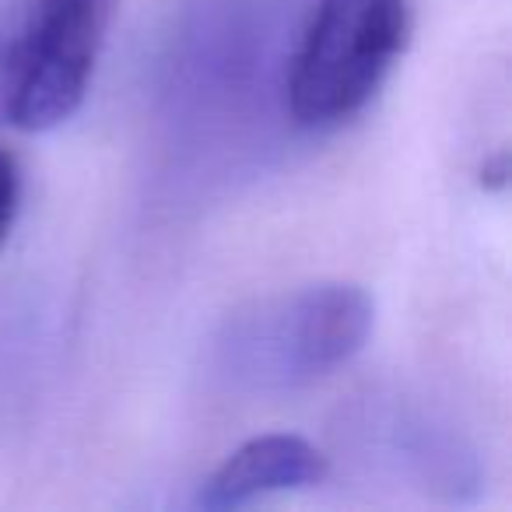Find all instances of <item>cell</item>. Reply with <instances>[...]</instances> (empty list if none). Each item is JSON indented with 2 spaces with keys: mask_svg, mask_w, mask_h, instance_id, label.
Here are the masks:
<instances>
[{
  "mask_svg": "<svg viewBox=\"0 0 512 512\" xmlns=\"http://www.w3.org/2000/svg\"><path fill=\"white\" fill-rule=\"evenodd\" d=\"M327 474V456L302 435H256L218 463V470L200 484L197 502L204 509H239L260 498L313 488Z\"/></svg>",
  "mask_w": 512,
  "mask_h": 512,
  "instance_id": "4",
  "label": "cell"
},
{
  "mask_svg": "<svg viewBox=\"0 0 512 512\" xmlns=\"http://www.w3.org/2000/svg\"><path fill=\"white\" fill-rule=\"evenodd\" d=\"M407 29V0H316L285 85L292 120L302 130L355 120L397 67Z\"/></svg>",
  "mask_w": 512,
  "mask_h": 512,
  "instance_id": "2",
  "label": "cell"
},
{
  "mask_svg": "<svg viewBox=\"0 0 512 512\" xmlns=\"http://www.w3.org/2000/svg\"><path fill=\"white\" fill-rule=\"evenodd\" d=\"M120 0H22L4 120L25 134L67 123L85 102Z\"/></svg>",
  "mask_w": 512,
  "mask_h": 512,
  "instance_id": "3",
  "label": "cell"
},
{
  "mask_svg": "<svg viewBox=\"0 0 512 512\" xmlns=\"http://www.w3.org/2000/svg\"><path fill=\"white\" fill-rule=\"evenodd\" d=\"M372 327L376 302L362 285H302L228 316L214 337V372L239 393L302 390L344 369Z\"/></svg>",
  "mask_w": 512,
  "mask_h": 512,
  "instance_id": "1",
  "label": "cell"
},
{
  "mask_svg": "<svg viewBox=\"0 0 512 512\" xmlns=\"http://www.w3.org/2000/svg\"><path fill=\"white\" fill-rule=\"evenodd\" d=\"M22 204V162L15 151L0 148V246L8 242Z\"/></svg>",
  "mask_w": 512,
  "mask_h": 512,
  "instance_id": "5",
  "label": "cell"
}]
</instances>
